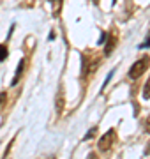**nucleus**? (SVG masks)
Returning <instances> with one entry per match:
<instances>
[{
    "instance_id": "f257e3e1",
    "label": "nucleus",
    "mask_w": 150,
    "mask_h": 159,
    "mask_svg": "<svg viewBox=\"0 0 150 159\" xmlns=\"http://www.w3.org/2000/svg\"><path fill=\"white\" fill-rule=\"evenodd\" d=\"M148 66H150V57L148 55H143L139 60H136V62L131 66V69H129V78L131 80H138L139 76L148 69Z\"/></svg>"
},
{
    "instance_id": "f03ea898",
    "label": "nucleus",
    "mask_w": 150,
    "mask_h": 159,
    "mask_svg": "<svg viewBox=\"0 0 150 159\" xmlns=\"http://www.w3.org/2000/svg\"><path fill=\"white\" fill-rule=\"evenodd\" d=\"M113 142H115V129H110L108 133H104L103 136H101V140H99V145H97L99 150H103V152L110 150Z\"/></svg>"
},
{
    "instance_id": "7ed1b4c3",
    "label": "nucleus",
    "mask_w": 150,
    "mask_h": 159,
    "mask_svg": "<svg viewBox=\"0 0 150 159\" xmlns=\"http://www.w3.org/2000/svg\"><path fill=\"white\" fill-rule=\"evenodd\" d=\"M25 64H27V60H25V58H21V60H20V64H18V67H16V74H14V80H12L11 85H18V81L21 80V76H23V69H25Z\"/></svg>"
},
{
    "instance_id": "20e7f679",
    "label": "nucleus",
    "mask_w": 150,
    "mask_h": 159,
    "mask_svg": "<svg viewBox=\"0 0 150 159\" xmlns=\"http://www.w3.org/2000/svg\"><path fill=\"white\" fill-rule=\"evenodd\" d=\"M115 46H117V35H110V39L106 43V48H104V55H111Z\"/></svg>"
},
{
    "instance_id": "39448f33",
    "label": "nucleus",
    "mask_w": 150,
    "mask_h": 159,
    "mask_svg": "<svg viewBox=\"0 0 150 159\" xmlns=\"http://www.w3.org/2000/svg\"><path fill=\"white\" fill-rule=\"evenodd\" d=\"M55 104H57V115H62V110H64V94L62 92H58Z\"/></svg>"
},
{
    "instance_id": "423d86ee",
    "label": "nucleus",
    "mask_w": 150,
    "mask_h": 159,
    "mask_svg": "<svg viewBox=\"0 0 150 159\" xmlns=\"http://www.w3.org/2000/svg\"><path fill=\"white\" fill-rule=\"evenodd\" d=\"M9 55V51H7V46L6 44H0V62H4Z\"/></svg>"
},
{
    "instance_id": "0eeeda50",
    "label": "nucleus",
    "mask_w": 150,
    "mask_h": 159,
    "mask_svg": "<svg viewBox=\"0 0 150 159\" xmlns=\"http://www.w3.org/2000/svg\"><path fill=\"white\" fill-rule=\"evenodd\" d=\"M143 97H145V99H150V78H148V81L145 83V89H143Z\"/></svg>"
},
{
    "instance_id": "6e6552de",
    "label": "nucleus",
    "mask_w": 150,
    "mask_h": 159,
    "mask_svg": "<svg viewBox=\"0 0 150 159\" xmlns=\"http://www.w3.org/2000/svg\"><path fill=\"white\" fill-rule=\"evenodd\" d=\"M7 102V92H0V110L6 106Z\"/></svg>"
},
{
    "instance_id": "1a4fd4ad",
    "label": "nucleus",
    "mask_w": 150,
    "mask_h": 159,
    "mask_svg": "<svg viewBox=\"0 0 150 159\" xmlns=\"http://www.w3.org/2000/svg\"><path fill=\"white\" fill-rule=\"evenodd\" d=\"M95 133H97V127H92V129L83 136V140H90V138H94V136H95Z\"/></svg>"
},
{
    "instance_id": "9d476101",
    "label": "nucleus",
    "mask_w": 150,
    "mask_h": 159,
    "mask_svg": "<svg viewBox=\"0 0 150 159\" xmlns=\"http://www.w3.org/2000/svg\"><path fill=\"white\" fill-rule=\"evenodd\" d=\"M113 74H115V69H111V73H108V76H106V80H104V83H103V89L110 83V80H111V76H113Z\"/></svg>"
},
{
    "instance_id": "9b49d317",
    "label": "nucleus",
    "mask_w": 150,
    "mask_h": 159,
    "mask_svg": "<svg viewBox=\"0 0 150 159\" xmlns=\"http://www.w3.org/2000/svg\"><path fill=\"white\" fill-rule=\"evenodd\" d=\"M145 131H147V133H150V115L147 117V120H145Z\"/></svg>"
},
{
    "instance_id": "f8f14e48",
    "label": "nucleus",
    "mask_w": 150,
    "mask_h": 159,
    "mask_svg": "<svg viewBox=\"0 0 150 159\" xmlns=\"http://www.w3.org/2000/svg\"><path fill=\"white\" fill-rule=\"evenodd\" d=\"M87 159H99V157H97V154H95V152H90Z\"/></svg>"
},
{
    "instance_id": "ddd939ff",
    "label": "nucleus",
    "mask_w": 150,
    "mask_h": 159,
    "mask_svg": "<svg viewBox=\"0 0 150 159\" xmlns=\"http://www.w3.org/2000/svg\"><path fill=\"white\" fill-rule=\"evenodd\" d=\"M145 154H150V142H148V145H147V148H145Z\"/></svg>"
}]
</instances>
